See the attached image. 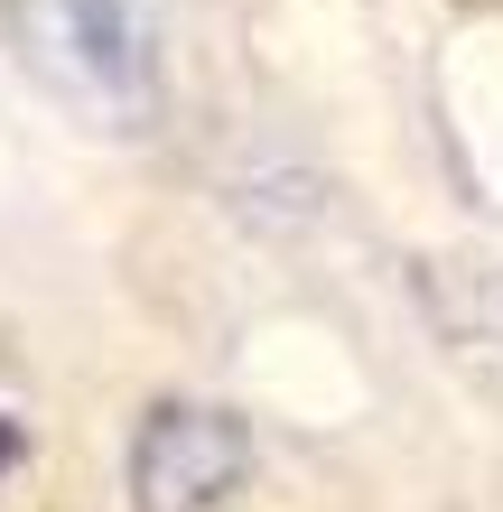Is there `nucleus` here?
<instances>
[{
  "label": "nucleus",
  "mask_w": 503,
  "mask_h": 512,
  "mask_svg": "<svg viewBox=\"0 0 503 512\" xmlns=\"http://www.w3.org/2000/svg\"><path fill=\"white\" fill-rule=\"evenodd\" d=\"M10 47L56 103L103 131H140L168 94L159 0H10Z\"/></svg>",
  "instance_id": "nucleus-1"
},
{
  "label": "nucleus",
  "mask_w": 503,
  "mask_h": 512,
  "mask_svg": "<svg viewBox=\"0 0 503 512\" xmlns=\"http://www.w3.org/2000/svg\"><path fill=\"white\" fill-rule=\"evenodd\" d=\"M243 466H252V447H243L233 419L159 410L150 429H140V447H131V494H140V512H215L243 485Z\"/></svg>",
  "instance_id": "nucleus-2"
}]
</instances>
